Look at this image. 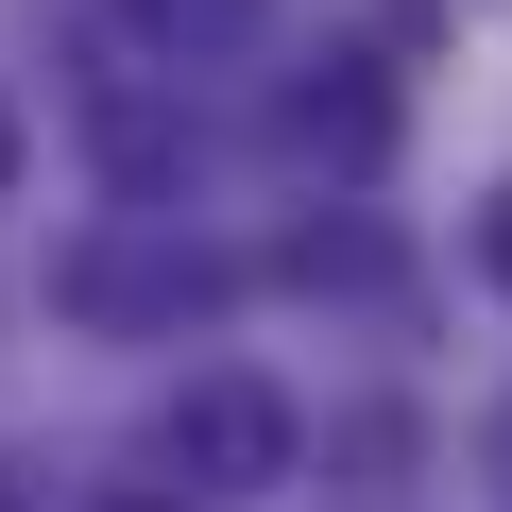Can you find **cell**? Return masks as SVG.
Segmentation results:
<instances>
[{
    "mask_svg": "<svg viewBox=\"0 0 512 512\" xmlns=\"http://www.w3.org/2000/svg\"><path fill=\"white\" fill-rule=\"evenodd\" d=\"M256 274L222 239H188V222H154V205H120V222H86L69 256H52V308L86 325V342H188V325H222Z\"/></svg>",
    "mask_w": 512,
    "mask_h": 512,
    "instance_id": "obj_1",
    "label": "cell"
},
{
    "mask_svg": "<svg viewBox=\"0 0 512 512\" xmlns=\"http://www.w3.org/2000/svg\"><path fill=\"white\" fill-rule=\"evenodd\" d=\"M137 461H154L188 512H205V495H274V478L308 461V410H291L274 376H188V393L154 410V444H137Z\"/></svg>",
    "mask_w": 512,
    "mask_h": 512,
    "instance_id": "obj_2",
    "label": "cell"
},
{
    "mask_svg": "<svg viewBox=\"0 0 512 512\" xmlns=\"http://www.w3.org/2000/svg\"><path fill=\"white\" fill-rule=\"evenodd\" d=\"M86 137H103V188L120 205H171L188 188V103L154 69H86Z\"/></svg>",
    "mask_w": 512,
    "mask_h": 512,
    "instance_id": "obj_3",
    "label": "cell"
},
{
    "mask_svg": "<svg viewBox=\"0 0 512 512\" xmlns=\"http://www.w3.org/2000/svg\"><path fill=\"white\" fill-rule=\"evenodd\" d=\"M291 154H325V171H376V154H393V86H376V52H342V69L291 86Z\"/></svg>",
    "mask_w": 512,
    "mask_h": 512,
    "instance_id": "obj_4",
    "label": "cell"
},
{
    "mask_svg": "<svg viewBox=\"0 0 512 512\" xmlns=\"http://www.w3.org/2000/svg\"><path fill=\"white\" fill-rule=\"evenodd\" d=\"M137 18V52H171V69H205V52H239L256 18H274V0H120Z\"/></svg>",
    "mask_w": 512,
    "mask_h": 512,
    "instance_id": "obj_5",
    "label": "cell"
},
{
    "mask_svg": "<svg viewBox=\"0 0 512 512\" xmlns=\"http://www.w3.org/2000/svg\"><path fill=\"white\" fill-rule=\"evenodd\" d=\"M18 171H35V120H18V86H0V205H18Z\"/></svg>",
    "mask_w": 512,
    "mask_h": 512,
    "instance_id": "obj_6",
    "label": "cell"
},
{
    "mask_svg": "<svg viewBox=\"0 0 512 512\" xmlns=\"http://www.w3.org/2000/svg\"><path fill=\"white\" fill-rule=\"evenodd\" d=\"M478 274H495V291H512V188H495V205H478Z\"/></svg>",
    "mask_w": 512,
    "mask_h": 512,
    "instance_id": "obj_7",
    "label": "cell"
},
{
    "mask_svg": "<svg viewBox=\"0 0 512 512\" xmlns=\"http://www.w3.org/2000/svg\"><path fill=\"white\" fill-rule=\"evenodd\" d=\"M86 512H188V495H171V478H103Z\"/></svg>",
    "mask_w": 512,
    "mask_h": 512,
    "instance_id": "obj_8",
    "label": "cell"
},
{
    "mask_svg": "<svg viewBox=\"0 0 512 512\" xmlns=\"http://www.w3.org/2000/svg\"><path fill=\"white\" fill-rule=\"evenodd\" d=\"M478 461H495V478H512V410H495V427H478Z\"/></svg>",
    "mask_w": 512,
    "mask_h": 512,
    "instance_id": "obj_9",
    "label": "cell"
},
{
    "mask_svg": "<svg viewBox=\"0 0 512 512\" xmlns=\"http://www.w3.org/2000/svg\"><path fill=\"white\" fill-rule=\"evenodd\" d=\"M0 512H35V478H18V461H0Z\"/></svg>",
    "mask_w": 512,
    "mask_h": 512,
    "instance_id": "obj_10",
    "label": "cell"
}]
</instances>
